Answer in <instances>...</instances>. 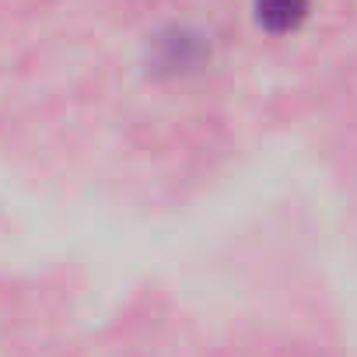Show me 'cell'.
Segmentation results:
<instances>
[{"label":"cell","instance_id":"1","mask_svg":"<svg viewBox=\"0 0 357 357\" xmlns=\"http://www.w3.org/2000/svg\"><path fill=\"white\" fill-rule=\"evenodd\" d=\"M308 0H256V18L266 32H291L305 22Z\"/></svg>","mask_w":357,"mask_h":357}]
</instances>
